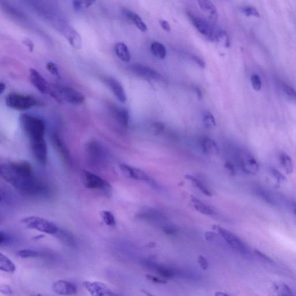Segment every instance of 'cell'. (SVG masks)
I'll list each match as a JSON object with an SVG mask.
<instances>
[{
  "instance_id": "28",
  "label": "cell",
  "mask_w": 296,
  "mask_h": 296,
  "mask_svg": "<svg viewBox=\"0 0 296 296\" xmlns=\"http://www.w3.org/2000/svg\"><path fill=\"white\" fill-rule=\"evenodd\" d=\"M17 268L7 257L0 252V270L8 273H14Z\"/></svg>"
},
{
  "instance_id": "53",
  "label": "cell",
  "mask_w": 296,
  "mask_h": 296,
  "mask_svg": "<svg viewBox=\"0 0 296 296\" xmlns=\"http://www.w3.org/2000/svg\"><path fill=\"white\" fill-rule=\"evenodd\" d=\"M6 88V85L4 82H0V94L3 93Z\"/></svg>"
},
{
  "instance_id": "38",
  "label": "cell",
  "mask_w": 296,
  "mask_h": 296,
  "mask_svg": "<svg viewBox=\"0 0 296 296\" xmlns=\"http://www.w3.org/2000/svg\"><path fill=\"white\" fill-rule=\"evenodd\" d=\"M241 11L246 17L253 16L257 18L260 17V14H259L257 9L254 7L246 6V7H243L241 9Z\"/></svg>"
},
{
  "instance_id": "20",
  "label": "cell",
  "mask_w": 296,
  "mask_h": 296,
  "mask_svg": "<svg viewBox=\"0 0 296 296\" xmlns=\"http://www.w3.org/2000/svg\"><path fill=\"white\" fill-rule=\"evenodd\" d=\"M200 146L203 153L206 155L215 156L220 154V148L217 143L211 138H203L200 141Z\"/></svg>"
},
{
  "instance_id": "2",
  "label": "cell",
  "mask_w": 296,
  "mask_h": 296,
  "mask_svg": "<svg viewBox=\"0 0 296 296\" xmlns=\"http://www.w3.org/2000/svg\"><path fill=\"white\" fill-rule=\"evenodd\" d=\"M19 122L21 128L30 140L44 138L46 123L44 120L29 114H21Z\"/></svg>"
},
{
  "instance_id": "13",
  "label": "cell",
  "mask_w": 296,
  "mask_h": 296,
  "mask_svg": "<svg viewBox=\"0 0 296 296\" xmlns=\"http://www.w3.org/2000/svg\"><path fill=\"white\" fill-rule=\"evenodd\" d=\"M120 170L126 177L132 180L147 182V183L155 184L146 172L141 169L127 165L122 164L120 166Z\"/></svg>"
},
{
  "instance_id": "24",
  "label": "cell",
  "mask_w": 296,
  "mask_h": 296,
  "mask_svg": "<svg viewBox=\"0 0 296 296\" xmlns=\"http://www.w3.org/2000/svg\"><path fill=\"white\" fill-rule=\"evenodd\" d=\"M123 14H124L126 18H128V19L132 21L141 32L144 33L147 32L148 30L147 26L138 15L134 13L133 12L128 10V9L123 11Z\"/></svg>"
},
{
  "instance_id": "27",
  "label": "cell",
  "mask_w": 296,
  "mask_h": 296,
  "mask_svg": "<svg viewBox=\"0 0 296 296\" xmlns=\"http://www.w3.org/2000/svg\"><path fill=\"white\" fill-rule=\"evenodd\" d=\"M66 37L68 41L73 48L79 49L82 48V38L76 30L70 29L67 30Z\"/></svg>"
},
{
  "instance_id": "18",
  "label": "cell",
  "mask_w": 296,
  "mask_h": 296,
  "mask_svg": "<svg viewBox=\"0 0 296 296\" xmlns=\"http://www.w3.org/2000/svg\"><path fill=\"white\" fill-rule=\"evenodd\" d=\"M144 264L147 267L156 271L160 278L166 280L170 279L175 276L174 270L163 265L157 264L155 262L147 261L144 262Z\"/></svg>"
},
{
  "instance_id": "9",
  "label": "cell",
  "mask_w": 296,
  "mask_h": 296,
  "mask_svg": "<svg viewBox=\"0 0 296 296\" xmlns=\"http://www.w3.org/2000/svg\"><path fill=\"white\" fill-rule=\"evenodd\" d=\"M60 104L67 102L71 104L79 106L84 103L85 97L82 92L72 88L58 86Z\"/></svg>"
},
{
  "instance_id": "14",
  "label": "cell",
  "mask_w": 296,
  "mask_h": 296,
  "mask_svg": "<svg viewBox=\"0 0 296 296\" xmlns=\"http://www.w3.org/2000/svg\"><path fill=\"white\" fill-rule=\"evenodd\" d=\"M130 70L135 75L144 79L155 81H160L162 79L161 75L156 71L143 64H133L130 67Z\"/></svg>"
},
{
  "instance_id": "1",
  "label": "cell",
  "mask_w": 296,
  "mask_h": 296,
  "mask_svg": "<svg viewBox=\"0 0 296 296\" xmlns=\"http://www.w3.org/2000/svg\"><path fill=\"white\" fill-rule=\"evenodd\" d=\"M252 192L255 196L264 202L276 207L285 209L296 214V204L294 200L289 199L286 196L277 193L260 186H254Z\"/></svg>"
},
{
  "instance_id": "22",
  "label": "cell",
  "mask_w": 296,
  "mask_h": 296,
  "mask_svg": "<svg viewBox=\"0 0 296 296\" xmlns=\"http://www.w3.org/2000/svg\"><path fill=\"white\" fill-rule=\"evenodd\" d=\"M191 202H192L194 209L200 214L207 216H212L215 214V211L211 206L197 199L196 197L192 196L191 198Z\"/></svg>"
},
{
  "instance_id": "19",
  "label": "cell",
  "mask_w": 296,
  "mask_h": 296,
  "mask_svg": "<svg viewBox=\"0 0 296 296\" xmlns=\"http://www.w3.org/2000/svg\"><path fill=\"white\" fill-rule=\"evenodd\" d=\"M106 83L114 95H115L117 99L121 103H125L127 100V95H126L125 89L121 83L114 78L107 79Z\"/></svg>"
},
{
  "instance_id": "31",
  "label": "cell",
  "mask_w": 296,
  "mask_h": 296,
  "mask_svg": "<svg viewBox=\"0 0 296 296\" xmlns=\"http://www.w3.org/2000/svg\"><path fill=\"white\" fill-rule=\"evenodd\" d=\"M150 50L152 54L159 59H164L166 57V48L161 43L159 42H153L150 46Z\"/></svg>"
},
{
  "instance_id": "41",
  "label": "cell",
  "mask_w": 296,
  "mask_h": 296,
  "mask_svg": "<svg viewBox=\"0 0 296 296\" xmlns=\"http://www.w3.org/2000/svg\"><path fill=\"white\" fill-rule=\"evenodd\" d=\"M146 277L147 279L149 280V281L158 283V284H165V283H166V282H167L166 281V280L162 278H159L152 275H147Z\"/></svg>"
},
{
  "instance_id": "10",
  "label": "cell",
  "mask_w": 296,
  "mask_h": 296,
  "mask_svg": "<svg viewBox=\"0 0 296 296\" xmlns=\"http://www.w3.org/2000/svg\"><path fill=\"white\" fill-rule=\"evenodd\" d=\"M88 155L93 165L102 166L107 160V153L104 148L97 141H91L86 147Z\"/></svg>"
},
{
  "instance_id": "35",
  "label": "cell",
  "mask_w": 296,
  "mask_h": 296,
  "mask_svg": "<svg viewBox=\"0 0 296 296\" xmlns=\"http://www.w3.org/2000/svg\"><path fill=\"white\" fill-rule=\"evenodd\" d=\"M18 255L21 258H35L38 257L40 254L35 250L23 249L18 252Z\"/></svg>"
},
{
  "instance_id": "33",
  "label": "cell",
  "mask_w": 296,
  "mask_h": 296,
  "mask_svg": "<svg viewBox=\"0 0 296 296\" xmlns=\"http://www.w3.org/2000/svg\"><path fill=\"white\" fill-rule=\"evenodd\" d=\"M203 122L205 128L208 129L214 128L217 126V123L214 115L209 112H205L203 116Z\"/></svg>"
},
{
  "instance_id": "34",
  "label": "cell",
  "mask_w": 296,
  "mask_h": 296,
  "mask_svg": "<svg viewBox=\"0 0 296 296\" xmlns=\"http://www.w3.org/2000/svg\"><path fill=\"white\" fill-rule=\"evenodd\" d=\"M101 217L104 223L108 226H114L116 224V220L114 215L110 211H103L101 212Z\"/></svg>"
},
{
  "instance_id": "43",
  "label": "cell",
  "mask_w": 296,
  "mask_h": 296,
  "mask_svg": "<svg viewBox=\"0 0 296 296\" xmlns=\"http://www.w3.org/2000/svg\"><path fill=\"white\" fill-rule=\"evenodd\" d=\"M0 293L7 296H11L14 294V292L11 287L6 285H0Z\"/></svg>"
},
{
  "instance_id": "5",
  "label": "cell",
  "mask_w": 296,
  "mask_h": 296,
  "mask_svg": "<svg viewBox=\"0 0 296 296\" xmlns=\"http://www.w3.org/2000/svg\"><path fill=\"white\" fill-rule=\"evenodd\" d=\"M83 182L86 187L89 189L97 190L107 196L112 193V187L107 181L92 172L85 171L83 173Z\"/></svg>"
},
{
  "instance_id": "3",
  "label": "cell",
  "mask_w": 296,
  "mask_h": 296,
  "mask_svg": "<svg viewBox=\"0 0 296 296\" xmlns=\"http://www.w3.org/2000/svg\"><path fill=\"white\" fill-rule=\"evenodd\" d=\"M21 223L29 229L36 230L50 235L55 236L59 230V227L53 222L37 217L24 218L21 220Z\"/></svg>"
},
{
  "instance_id": "57",
  "label": "cell",
  "mask_w": 296,
  "mask_h": 296,
  "mask_svg": "<svg viewBox=\"0 0 296 296\" xmlns=\"http://www.w3.org/2000/svg\"><path fill=\"white\" fill-rule=\"evenodd\" d=\"M43 296L41 295H40V294H38V295H35V296Z\"/></svg>"
},
{
  "instance_id": "32",
  "label": "cell",
  "mask_w": 296,
  "mask_h": 296,
  "mask_svg": "<svg viewBox=\"0 0 296 296\" xmlns=\"http://www.w3.org/2000/svg\"><path fill=\"white\" fill-rule=\"evenodd\" d=\"M276 291L280 296H295L292 289L285 283H278L274 286Z\"/></svg>"
},
{
  "instance_id": "50",
  "label": "cell",
  "mask_w": 296,
  "mask_h": 296,
  "mask_svg": "<svg viewBox=\"0 0 296 296\" xmlns=\"http://www.w3.org/2000/svg\"><path fill=\"white\" fill-rule=\"evenodd\" d=\"M8 236L5 233L0 231V246L4 245L7 241Z\"/></svg>"
},
{
  "instance_id": "25",
  "label": "cell",
  "mask_w": 296,
  "mask_h": 296,
  "mask_svg": "<svg viewBox=\"0 0 296 296\" xmlns=\"http://www.w3.org/2000/svg\"><path fill=\"white\" fill-rule=\"evenodd\" d=\"M115 50L118 57L123 62L129 63L131 60L130 52L126 45L124 43H117L115 45Z\"/></svg>"
},
{
  "instance_id": "21",
  "label": "cell",
  "mask_w": 296,
  "mask_h": 296,
  "mask_svg": "<svg viewBox=\"0 0 296 296\" xmlns=\"http://www.w3.org/2000/svg\"><path fill=\"white\" fill-rule=\"evenodd\" d=\"M114 118L116 119L120 125L128 127L129 124L130 116L128 111L122 108L112 106L111 108Z\"/></svg>"
},
{
  "instance_id": "15",
  "label": "cell",
  "mask_w": 296,
  "mask_h": 296,
  "mask_svg": "<svg viewBox=\"0 0 296 296\" xmlns=\"http://www.w3.org/2000/svg\"><path fill=\"white\" fill-rule=\"evenodd\" d=\"M51 142L55 149L59 154L64 162L67 165H70L72 164V157H71L70 150L68 149L66 144L61 140L59 135L57 132H55L52 133L51 135Z\"/></svg>"
},
{
  "instance_id": "42",
  "label": "cell",
  "mask_w": 296,
  "mask_h": 296,
  "mask_svg": "<svg viewBox=\"0 0 296 296\" xmlns=\"http://www.w3.org/2000/svg\"><path fill=\"white\" fill-rule=\"evenodd\" d=\"M283 90L286 95H288L289 97L295 100L296 97V91L291 86L285 85L283 87Z\"/></svg>"
},
{
  "instance_id": "49",
  "label": "cell",
  "mask_w": 296,
  "mask_h": 296,
  "mask_svg": "<svg viewBox=\"0 0 296 296\" xmlns=\"http://www.w3.org/2000/svg\"><path fill=\"white\" fill-rule=\"evenodd\" d=\"M193 59L197 64L199 65L200 67L202 68V69H204L205 67V63L201 58L197 57L196 56H193Z\"/></svg>"
},
{
  "instance_id": "7",
  "label": "cell",
  "mask_w": 296,
  "mask_h": 296,
  "mask_svg": "<svg viewBox=\"0 0 296 296\" xmlns=\"http://www.w3.org/2000/svg\"><path fill=\"white\" fill-rule=\"evenodd\" d=\"M191 19L199 32L212 41H219L222 37L226 35V32L216 29L211 24L201 18L192 16Z\"/></svg>"
},
{
  "instance_id": "45",
  "label": "cell",
  "mask_w": 296,
  "mask_h": 296,
  "mask_svg": "<svg viewBox=\"0 0 296 296\" xmlns=\"http://www.w3.org/2000/svg\"><path fill=\"white\" fill-rule=\"evenodd\" d=\"M198 263L203 270H206L208 269L209 266L208 262L204 257H203V256H199L198 258Z\"/></svg>"
},
{
  "instance_id": "29",
  "label": "cell",
  "mask_w": 296,
  "mask_h": 296,
  "mask_svg": "<svg viewBox=\"0 0 296 296\" xmlns=\"http://www.w3.org/2000/svg\"><path fill=\"white\" fill-rule=\"evenodd\" d=\"M279 160L280 165L286 173L292 174L294 171V163L291 157L285 153H281L279 156Z\"/></svg>"
},
{
  "instance_id": "39",
  "label": "cell",
  "mask_w": 296,
  "mask_h": 296,
  "mask_svg": "<svg viewBox=\"0 0 296 296\" xmlns=\"http://www.w3.org/2000/svg\"><path fill=\"white\" fill-rule=\"evenodd\" d=\"M253 88L254 90L259 91L261 88V81L260 77L257 74H253L251 78Z\"/></svg>"
},
{
  "instance_id": "8",
  "label": "cell",
  "mask_w": 296,
  "mask_h": 296,
  "mask_svg": "<svg viewBox=\"0 0 296 296\" xmlns=\"http://www.w3.org/2000/svg\"><path fill=\"white\" fill-rule=\"evenodd\" d=\"M236 155L237 162L243 172L251 175L258 173L259 165L254 156L246 151H239Z\"/></svg>"
},
{
  "instance_id": "44",
  "label": "cell",
  "mask_w": 296,
  "mask_h": 296,
  "mask_svg": "<svg viewBox=\"0 0 296 296\" xmlns=\"http://www.w3.org/2000/svg\"><path fill=\"white\" fill-rule=\"evenodd\" d=\"M224 166L225 169H226L228 172H229L231 175H236V169L235 168V166H234L232 163L230 162H227L226 163H225Z\"/></svg>"
},
{
  "instance_id": "16",
  "label": "cell",
  "mask_w": 296,
  "mask_h": 296,
  "mask_svg": "<svg viewBox=\"0 0 296 296\" xmlns=\"http://www.w3.org/2000/svg\"><path fill=\"white\" fill-rule=\"evenodd\" d=\"M52 290L57 295L64 296L75 295L77 288L75 285L64 280H58L52 285Z\"/></svg>"
},
{
  "instance_id": "11",
  "label": "cell",
  "mask_w": 296,
  "mask_h": 296,
  "mask_svg": "<svg viewBox=\"0 0 296 296\" xmlns=\"http://www.w3.org/2000/svg\"><path fill=\"white\" fill-rule=\"evenodd\" d=\"M83 285L92 296H122L103 282L86 280Z\"/></svg>"
},
{
  "instance_id": "46",
  "label": "cell",
  "mask_w": 296,
  "mask_h": 296,
  "mask_svg": "<svg viewBox=\"0 0 296 296\" xmlns=\"http://www.w3.org/2000/svg\"><path fill=\"white\" fill-rule=\"evenodd\" d=\"M255 254L257 255V257L259 258L262 259L264 261L267 262V263H272L273 261L272 259L267 257V255L263 254V253L258 251V250H255Z\"/></svg>"
},
{
  "instance_id": "37",
  "label": "cell",
  "mask_w": 296,
  "mask_h": 296,
  "mask_svg": "<svg viewBox=\"0 0 296 296\" xmlns=\"http://www.w3.org/2000/svg\"><path fill=\"white\" fill-rule=\"evenodd\" d=\"M95 2V1H74L73 7L75 11H80L82 9L90 7Z\"/></svg>"
},
{
  "instance_id": "56",
  "label": "cell",
  "mask_w": 296,
  "mask_h": 296,
  "mask_svg": "<svg viewBox=\"0 0 296 296\" xmlns=\"http://www.w3.org/2000/svg\"><path fill=\"white\" fill-rule=\"evenodd\" d=\"M215 296H229L226 294H224L222 292H217L216 293Z\"/></svg>"
},
{
  "instance_id": "4",
  "label": "cell",
  "mask_w": 296,
  "mask_h": 296,
  "mask_svg": "<svg viewBox=\"0 0 296 296\" xmlns=\"http://www.w3.org/2000/svg\"><path fill=\"white\" fill-rule=\"evenodd\" d=\"M5 104L10 109L20 111H26L37 106L38 102L29 95L11 92L5 97Z\"/></svg>"
},
{
  "instance_id": "48",
  "label": "cell",
  "mask_w": 296,
  "mask_h": 296,
  "mask_svg": "<svg viewBox=\"0 0 296 296\" xmlns=\"http://www.w3.org/2000/svg\"><path fill=\"white\" fill-rule=\"evenodd\" d=\"M164 128L165 126L162 123H156L153 125L154 130H155L157 133H159V132L163 131Z\"/></svg>"
},
{
  "instance_id": "6",
  "label": "cell",
  "mask_w": 296,
  "mask_h": 296,
  "mask_svg": "<svg viewBox=\"0 0 296 296\" xmlns=\"http://www.w3.org/2000/svg\"><path fill=\"white\" fill-rule=\"evenodd\" d=\"M214 229L217 231L225 243L230 248L242 254H249V249L244 242L239 237L231 231L219 226H214Z\"/></svg>"
},
{
  "instance_id": "17",
  "label": "cell",
  "mask_w": 296,
  "mask_h": 296,
  "mask_svg": "<svg viewBox=\"0 0 296 296\" xmlns=\"http://www.w3.org/2000/svg\"><path fill=\"white\" fill-rule=\"evenodd\" d=\"M30 79L34 86L42 94L48 93L49 83L36 69L30 70Z\"/></svg>"
},
{
  "instance_id": "23",
  "label": "cell",
  "mask_w": 296,
  "mask_h": 296,
  "mask_svg": "<svg viewBox=\"0 0 296 296\" xmlns=\"http://www.w3.org/2000/svg\"><path fill=\"white\" fill-rule=\"evenodd\" d=\"M187 180L192 182V184L198 189L205 196L211 197L212 196V192L206 184L201 179L192 175L187 174L186 175Z\"/></svg>"
},
{
  "instance_id": "40",
  "label": "cell",
  "mask_w": 296,
  "mask_h": 296,
  "mask_svg": "<svg viewBox=\"0 0 296 296\" xmlns=\"http://www.w3.org/2000/svg\"><path fill=\"white\" fill-rule=\"evenodd\" d=\"M46 68L52 75L56 76L57 78H59L60 73L59 72H58V69L56 64H55L53 62H48L46 65Z\"/></svg>"
},
{
  "instance_id": "52",
  "label": "cell",
  "mask_w": 296,
  "mask_h": 296,
  "mask_svg": "<svg viewBox=\"0 0 296 296\" xmlns=\"http://www.w3.org/2000/svg\"><path fill=\"white\" fill-rule=\"evenodd\" d=\"M195 91L196 92L197 97H198V99L199 100H202V98H203V95L201 91H200L198 88H196Z\"/></svg>"
},
{
  "instance_id": "55",
  "label": "cell",
  "mask_w": 296,
  "mask_h": 296,
  "mask_svg": "<svg viewBox=\"0 0 296 296\" xmlns=\"http://www.w3.org/2000/svg\"><path fill=\"white\" fill-rule=\"evenodd\" d=\"M4 199V194L2 191L0 190V203H1Z\"/></svg>"
},
{
  "instance_id": "47",
  "label": "cell",
  "mask_w": 296,
  "mask_h": 296,
  "mask_svg": "<svg viewBox=\"0 0 296 296\" xmlns=\"http://www.w3.org/2000/svg\"><path fill=\"white\" fill-rule=\"evenodd\" d=\"M160 25H161L163 29L165 30L166 32H169L171 31V26L169 25L168 21L166 20H160Z\"/></svg>"
},
{
  "instance_id": "36",
  "label": "cell",
  "mask_w": 296,
  "mask_h": 296,
  "mask_svg": "<svg viewBox=\"0 0 296 296\" xmlns=\"http://www.w3.org/2000/svg\"><path fill=\"white\" fill-rule=\"evenodd\" d=\"M269 172L271 177L276 181L277 184H281L286 180L285 176L276 168L271 167L269 169Z\"/></svg>"
},
{
  "instance_id": "30",
  "label": "cell",
  "mask_w": 296,
  "mask_h": 296,
  "mask_svg": "<svg viewBox=\"0 0 296 296\" xmlns=\"http://www.w3.org/2000/svg\"><path fill=\"white\" fill-rule=\"evenodd\" d=\"M55 236L67 246H73L75 245V239L73 234L66 230L59 229Z\"/></svg>"
},
{
  "instance_id": "54",
  "label": "cell",
  "mask_w": 296,
  "mask_h": 296,
  "mask_svg": "<svg viewBox=\"0 0 296 296\" xmlns=\"http://www.w3.org/2000/svg\"><path fill=\"white\" fill-rule=\"evenodd\" d=\"M142 292H143V294L147 296H156L152 294H150V292L146 291V290H143V291H142Z\"/></svg>"
},
{
  "instance_id": "12",
  "label": "cell",
  "mask_w": 296,
  "mask_h": 296,
  "mask_svg": "<svg viewBox=\"0 0 296 296\" xmlns=\"http://www.w3.org/2000/svg\"><path fill=\"white\" fill-rule=\"evenodd\" d=\"M31 150L40 165L45 166L48 160V147L44 138L30 140Z\"/></svg>"
},
{
  "instance_id": "26",
  "label": "cell",
  "mask_w": 296,
  "mask_h": 296,
  "mask_svg": "<svg viewBox=\"0 0 296 296\" xmlns=\"http://www.w3.org/2000/svg\"><path fill=\"white\" fill-rule=\"evenodd\" d=\"M198 4L203 11L209 14V18L212 21H215L217 20L218 18L217 8L211 1L202 0V1H198Z\"/></svg>"
},
{
  "instance_id": "51",
  "label": "cell",
  "mask_w": 296,
  "mask_h": 296,
  "mask_svg": "<svg viewBox=\"0 0 296 296\" xmlns=\"http://www.w3.org/2000/svg\"><path fill=\"white\" fill-rule=\"evenodd\" d=\"M24 44H25L28 48H29L30 51L32 52L34 49V44L32 41L29 39H26L23 41Z\"/></svg>"
}]
</instances>
